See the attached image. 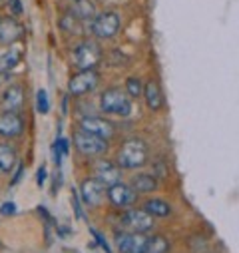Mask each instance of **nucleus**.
Masks as SVG:
<instances>
[{"instance_id": "1", "label": "nucleus", "mask_w": 239, "mask_h": 253, "mask_svg": "<svg viewBox=\"0 0 239 253\" xmlns=\"http://www.w3.org/2000/svg\"><path fill=\"white\" fill-rule=\"evenodd\" d=\"M122 169H142L144 166H148L150 162V150H148V144L140 138H130L126 140L122 146H120L118 154H116V160H114Z\"/></svg>"}, {"instance_id": "2", "label": "nucleus", "mask_w": 239, "mask_h": 253, "mask_svg": "<svg viewBox=\"0 0 239 253\" xmlns=\"http://www.w3.org/2000/svg\"><path fill=\"white\" fill-rule=\"evenodd\" d=\"M100 112L116 118H130L134 112L132 98L126 94V90L118 86H110L100 94Z\"/></svg>"}, {"instance_id": "3", "label": "nucleus", "mask_w": 239, "mask_h": 253, "mask_svg": "<svg viewBox=\"0 0 239 253\" xmlns=\"http://www.w3.org/2000/svg\"><path fill=\"white\" fill-rule=\"evenodd\" d=\"M102 60L104 52L94 40H82L72 48V66L76 70H96Z\"/></svg>"}, {"instance_id": "4", "label": "nucleus", "mask_w": 239, "mask_h": 253, "mask_svg": "<svg viewBox=\"0 0 239 253\" xmlns=\"http://www.w3.org/2000/svg\"><path fill=\"white\" fill-rule=\"evenodd\" d=\"M122 30V14L118 10H102L90 22V32L98 40H112Z\"/></svg>"}, {"instance_id": "5", "label": "nucleus", "mask_w": 239, "mask_h": 253, "mask_svg": "<svg viewBox=\"0 0 239 253\" xmlns=\"http://www.w3.org/2000/svg\"><path fill=\"white\" fill-rule=\"evenodd\" d=\"M72 144H74V150L82 158H104L108 154V150H110V142L108 140L92 136V134L82 132V130H76L72 134Z\"/></svg>"}, {"instance_id": "6", "label": "nucleus", "mask_w": 239, "mask_h": 253, "mask_svg": "<svg viewBox=\"0 0 239 253\" xmlns=\"http://www.w3.org/2000/svg\"><path fill=\"white\" fill-rule=\"evenodd\" d=\"M78 130L88 132V134L98 136V138H104V140H108V142H110V140L116 136V132H118L116 124H114L112 120H108V118H104V116H94V114L82 116V118L78 120Z\"/></svg>"}, {"instance_id": "7", "label": "nucleus", "mask_w": 239, "mask_h": 253, "mask_svg": "<svg viewBox=\"0 0 239 253\" xmlns=\"http://www.w3.org/2000/svg\"><path fill=\"white\" fill-rule=\"evenodd\" d=\"M120 225H122V229H128V231L150 233L156 221L144 208H130V210H124V213L120 215Z\"/></svg>"}, {"instance_id": "8", "label": "nucleus", "mask_w": 239, "mask_h": 253, "mask_svg": "<svg viewBox=\"0 0 239 253\" xmlns=\"http://www.w3.org/2000/svg\"><path fill=\"white\" fill-rule=\"evenodd\" d=\"M100 84V72L98 70H78L68 80V94L72 98H82L90 92H94Z\"/></svg>"}, {"instance_id": "9", "label": "nucleus", "mask_w": 239, "mask_h": 253, "mask_svg": "<svg viewBox=\"0 0 239 253\" xmlns=\"http://www.w3.org/2000/svg\"><path fill=\"white\" fill-rule=\"evenodd\" d=\"M114 241L120 253H146L148 247V235L128 229H116Z\"/></svg>"}, {"instance_id": "10", "label": "nucleus", "mask_w": 239, "mask_h": 253, "mask_svg": "<svg viewBox=\"0 0 239 253\" xmlns=\"http://www.w3.org/2000/svg\"><path fill=\"white\" fill-rule=\"evenodd\" d=\"M108 202L118 210H130V208L136 206L138 194H136V189L130 183L118 181V183L108 187Z\"/></svg>"}, {"instance_id": "11", "label": "nucleus", "mask_w": 239, "mask_h": 253, "mask_svg": "<svg viewBox=\"0 0 239 253\" xmlns=\"http://www.w3.org/2000/svg\"><path fill=\"white\" fill-rule=\"evenodd\" d=\"M80 196L88 208H100L104 200H108V187L96 177H86L80 183Z\"/></svg>"}, {"instance_id": "12", "label": "nucleus", "mask_w": 239, "mask_h": 253, "mask_svg": "<svg viewBox=\"0 0 239 253\" xmlns=\"http://www.w3.org/2000/svg\"><path fill=\"white\" fill-rule=\"evenodd\" d=\"M26 130V120L22 112H2L0 114V138L14 140L20 138Z\"/></svg>"}, {"instance_id": "13", "label": "nucleus", "mask_w": 239, "mask_h": 253, "mask_svg": "<svg viewBox=\"0 0 239 253\" xmlns=\"http://www.w3.org/2000/svg\"><path fill=\"white\" fill-rule=\"evenodd\" d=\"M92 177H96L98 181H102L106 187L118 183V181H122V168H120L114 160H98L94 162L92 166Z\"/></svg>"}, {"instance_id": "14", "label": "nucleus", "mask_w": 239, "mask_h": 253, "mask_svg": "<svg viewBox=\"0 0 239 253\" xmlns=\"http://www.w3.org/2000/svg\"><path fill=\"white\" fill-rule=\"evenodd\" d=\"M24 36V26L14 16H2L0 18V44L12 46L20 42Z\"/></svg>"}, {"instance_id": "15", "label": "nucleus", "mask_w": 239, "mask_h": 253, "mask_svg": "<svg viewBox=\"0 0 239 253\" xmlns=\"http://www.w3.org/2000/svg\"><path fill=\"white\" fill-rule=\"evenodd\" d=\"M26 102L24 96V86L22 84H10L2 96H0V106H2V112H22Z\"/></svg>"}, {"instance_id": "16", "label": "nucleus", "mask_w": 239, "mask_h": 253, "mask_svg": "<svg viewBox=\"0 0 239 253\" xmlns=\"http://www.w3.org/2000/svg\"><path fill=\"white\" fill-rule=\"evenodd\" d=\"M144 102H146V108L150 112H159L165 104V98H163V92H161V86L156 82V80H148L144 84V94H142Z\"/></svg>"}, {"instance_id": "17", "label": "nucleus", "mask_w": 239, "mask_h": 253, "mask_svg": "<svg viewBox=\"0 0 239 253\" xmlns=\"http://www.w3.org/2000/svg\"><path fill=\"white\" fill-rule=\"evenodd\" d=\"M130 185L136 189V194H138V196H150V194H154L156 189L159 187V179H158L154 173L140 171V173L132 175Z\"/></svg>"}, {"instance_id": "18", "label": "nucleus", "mask_w": 239, "mask_h": 253, "mask_svg": "<svg viewBox=\"0 0 239 253\" xmlns=\"http://www.w3.org/2000/svg\"><path fill=\"white\" fill-rule=\"evenodd\" d=\"M22 62V48L18 44H12L0 52V74H6L14 70Z\"/></svg>"}, {"instance_id": "19", "label": "nucleus", "mask_w": 239, "mask_h": 253, "mask_svg": "<svg viewBox=\"0 0 239 253\" xmlns=\"http://www.w3.org/2000/svg\"><path fill=\"white\" fill-rule=\"evenodd\" d=\"M18 166V152L12 144L0 142V171L10 173Z\"/></svg>"}, {"instance_id": "20", "label": "nucleus", "mask_w": 239, "mask_h": 253, "mask_svg": "<svg viewBox=\"0 0 239 253\" xmlns=\"http://www.w3.org/2000/svg\"><path fill=\"white\" fill-rule=\"evenodd\" d=\"M70 10L82 20V22H92L98 14V6L94 0H72Z\"/></svg>"}, {"instance_id": "21", "label": "nucleus", "mask_w": 239, "mask_h": 253, "mask_svg": "<svg viewBox=\"0 0 239 253\" xmlns=\"http://www.w3.org/2000/svg\"><path fill=\"white\" fill-rule=\"evenodd\" d=\"M142 208H144L152 217H169L171 211H173L171 204L165 202V200H159V198H150V200H146Z\"/></svg>"}, {"instance_id": "22", "label": "nucleus", "mask_w": 239, "mask_h": 253, "mask_svg": "<svg viewBox=\"0 0 239 253\" xmlns=\"http://www.w3.org/2000/svg\"><path fill=\"white\" fill-rule=\"evenodd\" d=\"M58 26H60V30H62L64 34H80V32H82L84 22H82V20H80L72 10H68V12H64L62 16H60Z\"/></svg>"}, {"instance_id": "23", "label": "nucleus", "mask_w": 239, "mask_h": 253, "mask_svg": "<svg viewBox=\"0 0 239 253\" xmlns=\"http://www.w3.org/2000/svg\"><path fill=\"white\" fill-rule=\"evenodd\" d=\"M169 239L165 235H148L146 253H169Z\"/></svg>"}, {"instance_id": "24", "label": "nucleus", "mask_w": 239, "mask_h": 253, "mask_svg": "<svg viewBox=\"0 0 239 253\" xmlns=\"http://www.w3.org/2000/svg\"><path fill=\"white\" fill-rule=\"evenodd\" d=\"M126 94L132 98V100H138V98H142V94H144V82H142V78H138V76H130L128 80H126Z\"/></svg>"}, {"instance_id": "25", "label": "nucleus", "mask_w": 239, "mask_h": 253, "mask_svg": "<svg viewBox=\"0 0 239 253\" xmlns=\"http://www.w3.org/2000/svg\"><path fill=\"white\" fill-rule=\"evenodd\" d=\"M36 110H38V114H48L50 112V100H48L46 90L36 92Z\"/></svg>"}, {"instance_id": "26", "label": "nucleus", "mask_w": 239, "mask_h": 253, "mask_svg": "<svg viewBox=\"0 0 239 253\" xmlns=\"http://www.w3.org/2000/svg\"><path fill=\"white\" fill-rule=\"evenodd\" d=\"M6 8H8V16H22L24 14V2L22 0H6Z\"/></svg>"}, {"instance_id": "27", "label": "nucleus", "mask_w": 239, "mask_h": 253, "mask_svg": "<svg viewBox=\"0 0 239 253\" xmlns=\"http://www.w3.org/2000/svg\"><path fill=\"white\" fill-rule=\"evenodd\" d=\"M152 173L159 179V177H167V166L163 164V160H156L152 166Z\"/></svg>"}, {"instance_id": "28", "label": "nucleus", "mask_w": 239, "mask_h": 253, "mask_svg": "<svg viewBox=\"0 0 239 253\" xmlns=\"http://www.w3.org/2000/svg\"><path fill=\"white\" fill-rule=\"evenodd\" d=\"M90 231H92V235L96 237V241H98V245H100V247H102V249H104L106 253H114V251H112V247L108 245V241H106V237H104V235H102V233H100L98 229H94V227H92Z\"/></svg>"}, {"instance_id": "29", "label": "nucleus", "mask_w": 239, "mask_h": 253, "mask_svg": "<svg viewBox=\"0 0 239 253\" xmlns=\"http://www.w3.org/2000/svg\"><path fill=\"white\" fill-rule=\"evenodd\" d=\"M0 213H2V215H12V213H16V204L4 202L2 208H0Z\"/></svg>"}, {"instance_id": "30", "label": "nucleus", "mask_w": 239, "mask_h": 253, "mask_svg": "<svg viewBox=\"0 0 239 253\" xmlns=\"http://www.w3.org/2000/svg\"><path fill=\"white\" fill-rule=\"evenodd\" d=\"M72 200H74V210H76V217H84L82 208H80V200H78V192L72 189Z\"/></svg>"}, {"instance_id": "31", "label": "nucleus", "mask_w": 239, "mask_h": 253, "mask_svg": "<svg viewBox=\"0 0 239 253\" xmlns=\"http://www.w3.org/2000/svg\"><path fill=\"white\" fill-rule=\"evenodd\" d=\"M36 183H38L40 187L46 183V168H44V166H40V169H38V173H36Z\"/></svg>"}, {"instance_id": "32", "label": "nucleus", "mask_w": 239, "mask_h": 253, "mask_svg": "<svg viewBox=\"0 0 239 253\" xmlns=\"http://www.w3.org/2000/svg\"><path fill=\"white\" fill-rule=\"evenodd\" d=\"M22 173H24V168H22V166H18V169H16V175L12 177V181H10V183H12V185H16V183L20 181V177H22Z\"/></svg>"}, {"instance_id": "33", "label": "nucleus", "mask_w": 239, "mask_h": 253, "mask_svg": "<svg viewBox=\"0 0 239 253\" xmlns=\"http://www.w3.org/2000/svg\"><path fill=\"white\" fill-rule=\"evenodd\" d=\"M6 4V0H0V6H4Z\"/></svg>"}]
</instances>
